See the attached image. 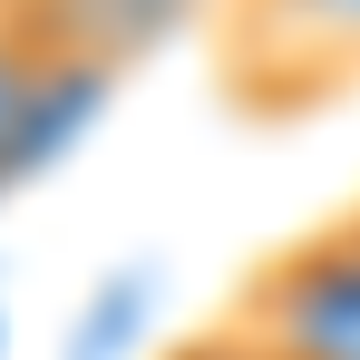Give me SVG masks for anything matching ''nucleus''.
Returning a JSON list of instances; mask_svg holds the SVG:
<instances>
[{
	"instance_id": "1",
	"label": "nucleus",
	"mask_w": 360,
	"mask_h": 360,
	"mask_svg": "<svg viewBox=\"0 0 360 360\" xmlns=\"http://www.w3.org/2000/svg\"><path fill=\"white\" fill-rule=\"evenodd\" d=\"M224 321L273 360H360V205L263 253Z\"/></svg>"
},
{
	"instance_id": "2",
	"label": "nucleus",
	"mask_w": 360,
	"mask_h": 360,
	"mask_svg": "<svg viewBox=\"0 0 360 360\" xmlns=\"http://www.w3.org/2000/svg\"><path fill=\"white\" fill-rule=\"evenodd\" d=\"M108 88H117L108 68L49 59V49H30V39L0 20V185L20 176V166H49L59 136H78V127L98 117Z\"/></svg>"
},
{
	"instance_id": "3",
	"label": "nucleus",
	"mask_w": 360,
	"mask_h": 360,
	"mask_svg": "<svg viewBox=\"0 0 360 360\" xmlns=\"http://www.w3.org/2000/svg\"><path fill=\"white\" fill-rule=\"evenodd\" d=\"M185 10H195V0H0V20H10L30 49L78 59V68H108V78H117L127 59H146V49H166L185 30Z\"/></svg>"
},
{
	"instance_id": "4",
	"label": "nucleus",
	"mask_w": 360,
	"mask_h": 360,
	"mask_svg": "<svg viewBox=\"0 0 360 360\" xmlns=\"http://www.w3.org/2000/svg\"><path fill=\"white\" fill-rule=\"evenodd\" d=\"M166 360H273V351H253L234 321H214V331H195V341H176Z\"/></svg>"
}]
</instances>
